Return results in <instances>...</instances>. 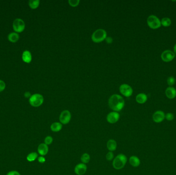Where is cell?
Listing matches in <instances>:
<instances>
[{
  "label": "cell",
  "mask_w": 176,
  "mask_h": 175,
  "mask_svg": "<svg viewBox=\"0 0 176 175\" xmlns=\"http://www.w3.org/2000/svg\"><path fill=\"white\" fill-rule=\"evenodd\" d=\"M80 160L82 161V163L86 164V163L89 162L90 160V156L88 153H84L82 156Z\"/></svg>",
  "instance_id": "24"
},
{
  "label": "cell",
  "mask_w": 176,
  "mask_h": 175,
  "mask_svg": "<svg viewBox=\"0 0 176 175\" xmlns=\"http://www.w3.org/2000/svg\"><path fill=\"white\" fill-rule=\"evenodd\" d=\"M148 26L151 29L156 30L161 27V21L156 15H149L147 20Z\"/></svg>",
  "instance_id": "5"
},
{
  "label": "cell",
  "mask_w": 176,
  "mask_h": 175,
  "mask_svg": "<svg viewBox=\"0 0 176 175\" xmlns=\"http://www.w3.org/2000/svg\"><path fill=\"white\" fill-rule=\"evenodd\" d=\"M165 94L169 99H174L176 97V89L173 87H169L165 91Z\"/></svg>",
  "instance_id": "14"
},
{
  "label": "cell",
  "mask_w": 176,
  "mask_h": 175,
  "mask_svg": "<svg viewBox=\"0 0 176 175\" xmlns=\"http://www.w3.org/2000/svg\"><path fill=\"white\" fill-rule=\"evenodd\" d=\"M174 52L175 54H176V44L175 45L174 47Z\"/></svg>",
  "instance_id": "34"
},
{
  "label": "cell",
  "mask_w": 176,
  "mask_h": 175,
  "mask_svg": "<svg viewBox=\"0 0 176 175\" xmlns=\"http://www.w3.org/2000/svg\"><path fill=\"white\" fill-rule=\"evenodd\" d=\"M44 101L43 97L41 94H35L32 95L29 99L30 104L35 107L41 106Z\"/></svg>",
  "instance_id": "4"
},
{
  "label": "cell",
  "mask_w": 176,
  "mask_h": 175,
  "mask_svg": "<svg viewBox=\"0 0 176 175\" xmlns=\"http://www.w3.org/2000/svg\"><path fill=\"white\" fill-rule=\"evenodd\" d=\"M175 57L174 52L170 50H166L162 52L161 59L164 62H169L171 61Z\"/></svg>",
  "instance_id": "9"
},
{
  "label": "cell",
  "mask_w": 176,
  "mask_h": 175,
  "mask_svg": "<svg viewBox=\"0 0 176 175\" xmlns=\"http://www.w3.org/2000/svg\"><path fill=\"white\" fill-rule=\"evenodd\" d=\"M6 175H21L20 173L16 170H11L7 173Z\"/></svg>",
  "instance_id": "31"
},
{
  "label": "cell",
  "mask_w": 176,
  "mask_h": 175,
  "mask_svg": "<svg viewBox=\"0 0 176 175\" xmlns=\"http://www.w3.org/2000/svg\"><path fill=\"white\" fill-rule=\"evenodd\" d=\"M114 158L113 153L112 152H109L106 155V159L108 161H111Z\"/></svg>",
  "instance_id": "28"
},
{
  "label": "cell",
  "mask_w": 176,
  "mask_h": 175,
  "mask_svg": "<svg viewBox=\"0 0 176 175\" xmlns=\"http://www.w3.org/2000/svg\"><path fill=\"white\" fill-rule=\"evenodd\" d=\"M107 148L110 152H114L117 150V143L116 141L113 139L109 140L107 143Z\"/></svg>",
  "instance_id": "16"
},
{
  "label": "cell",
  "mask_w": 176,
  "mask_h": 175,
  "mask_svg": "<svg viewBox=\"0 0 176 175\" xmlns=\"http://www.w3.org/2000/svg\"><path fill=\"white\" fill-rule=\"evenodd\" d=\"M165 118L169 121H171L174 118V115L171 113H168L165 115Z\"/></svg>",
  "instance_id": "30"
},
{
  "label": "cell",
  "mask_w": 176,
  "mask_h": 175,
  "mask_svg": "<svg viewBox=\"0 0 176 175\" xmlns=\"http://www.w3.org/2000/svg\"><path fill=\"white\" fill-rule=\"evenodd\" d=\"M38 152L41 156H44L49 152L48 146L45 143H41L38 147Z\"/></svg>",
  "instance_id": "13"
},
{
  "label": "cell",
  "mask_w": 176,
  "mask_h": 175,
  "mask_svg": "<svg viewBox=\"0 0 176 175\" xmlns=\"http://www.w3.org/2000/svg\"><path fill=\"white\" fill-rule=\"evenodd\" d=\"M38 154L36 152H32V153H30L27 156V161H28L29 162H32L34 161H35L37 158H38Z\"/></svg>",
  "instance_id": "23"
},
{
  "label": "cell",
  "mask_w": 176,
  "mask_h": 175,
  "mask_svg": "<svg viewBox=\"0 0 176 175\" xmlns=\"http://www.w3.org/2000/svg\"><path fill=\"white\" fill-rule=\"evenodd\" d=\"M80 2V0H69V5L72 6L73 7L77 6V5H78V4H79Z\"/></svg>",
  "instance_id": "27"
},
{
  "label": "cell",
  "mask_w": 176,
  "mask_h": 175,
  "mask_svg": "<svg viewBox=\"0 0 176 175\" xmlns=\"http://www.w3.org/2000/svg\"><path fill=\"white\" fill-rule=\"evenodd\" d=\"M107 37V32L102 29H98L95 31L92 35V41L95 43L102 42Z\"/></svg>",
  "instance_id": "3"
},
{
  "label": "cell",
  "mask_w": 176,
  "mask_h": 175,
  "mask_svg": "<svg viewBox=\"0 0 176 175\" xmlns=\"http://www.w3.org/2000/svg\"><path fill=\"white\" fill-rule=\"evenodd\" d=\"M120 93L126 97H130L133 93V89L129 85L126 84H122L119 87Z\"/></svg>",
  "instance_id": "8"
},
{
  "label": "cell",
  "mask_w": 176,
  "mask_h": 175,
  "mask_svg": "<svg viewBox=\"0 0 176 175\" xmlns=\"http://www.w3.org/2000/svg\"><path fill=\"white\" fill-rule=\"evenodd\" d=\"M53 141V139L51 136H48L46 137L45 139V144H47V145H50L51 144H52Z\"/></svg>",
  "instance_id": "26"
},
{
  "label": "cell",
  "mask_w": 176,
  "mask_h": 175,
  "mask_svg": "<svg viewBox=\"0 0 176 175\" xmlns=\"http://www.w3.org/2000/svg\"><path fill=\"white\" fill-rule=\"evenodd\" d=\"M161 23L164 27H169L171 25V21L169 17H164L161 21Z\"/></svg>",
  "instance_id": "22"
},
{
  "label": "cell",
  "mask_w": 176,
  "mask_h": 175,
  "mask_svg": "<svg viewBox=\"0 0 176 175\" xmlns=\"http://www.w3.org/2000/svg\"><path fill=\"white\" fill-rule=\"evenodd\" d=\"M127 161V158L126 156L123 154H119L114 158L112 165L115 169L119 170L124 168L126 164Z\"/></svg>",
  "instance_id": "2"
},
{
  "label": "cell",
  "mask_w": 176,
  "mask_h": 175,
  "mask_svg": "<svg viewBox=\"0 0 176 175\" xmlns=\"http://www.w3.org/2000/svg\"><path fill=\"white\" fill-rule=\"evenodd\" d=\"M120 115L119 113L116 111H112L108 114L107 116V120L109 123L114 124L117 123L119 120Z\"/></svg>",
  "instance_id": "10"
},
{
  "label": "cell",
  "mask_w": 176,
  "mask_h": 175,
  "mask_svg": "<svg viewBox=\"0 0 176 175\" xmlns=\"http://www.w3.org/2000/svg\"><path fill=\"white\" fill-rule=\"evenodd\" d=\"M175 79L174 78V77L173 76H170L168 78V79L167 80V84L169 85L171 87V86L174 85L175 83Z\"/></svg>",
  "instance_id": "25"
},
{
  "label": "cell",
  "mask_w": 176,
  "mask_h": 175,
  "mask_svg": "<svg viewBox=\"0 0 176 175\" xmlns=\"http://www.w3.org/2000/svg\"><path fill=\"white\" fill-rule=\"evenodd\" d=\"M129 163L134 167H138L140 164V160L138 157L132 156L129 158Z\"/></svg>",
  "instance_id": "20"
},
{
  "label": "cell",
  "mask_w": 176,
  "mask_h": 175,
  "mask_svg": "<svg viewBox=\"0 0 176 175\" xmlns=\"http://www.w3.org/2000/svg\"><path fill=\"white\" fill-rule=\"evenodd\" d=\"M71 119V113L67 110L61 112L59 116V121L62 124H67Z\"/></svg>",
  "instance_id": "7"
},
{
  "label": "cell",
  "mask_w": 176,
  "mask_h": 175,
  "mask_svg": "<svg viewBox=\"0 0 176 175\" xmlns=\"http://www.w3.org/2000/svg\"><path fill=\"white\" fill-rule=\"evenodd\" d=\"M23 61L26 63H30L32 60V56L30 52L28 50H25L23 52L22 56Z\"/></svg>",
  "instance_id": "15"
},
{
  "label": "cell",
  "mask_w": 176,
  "mask_h": 175,
  "mask_svg": "<svg viewBox=\"0 0 176 175\" xmlns=\"http://www.w3.org/2000/svg\"><path fill=\"white\" fill-rule=\"evenodd\" d=\"M6 87V84L4 82L0 80V93L2 91H4L5 90Z\"/></svg>",
  "instance_id": "29"
},
{
  "label": "cell",
  "mask_w": 176,
  "mask_h": 175,
  "mask_svg": "<svg viewBox=\"0 0 176 175\" xmlns=\"http://www.w3.org/2000/svg\"><path fill=\"white\" fill-rule=\"evenodd\" d=\"M136 100L138 103L144 104L147 100V96L146 94L141 93L136 96Z\"/></svg>",
  "instance_id": "18"
},
{
  "label": "cell",
  "mask_w": 176,
  "mask_h": 175,
  "mask_svg": "<svg viewBox=\"0 0 176 175\" xmlns=\"http://www.w3.org/2000/svg\"><path fill=\"white\" fill-rule=\"evenodd\" d=\"M31 96L32 95H31V94L30 92H26L24 94V96H25V98H30Z\"/></svg>",
  "instance_id": "33"
},
{
  "label": "cell",
  "mask_w": 176,
  "mask_h": 175,
  "mask_svg": "<svg viewBox=\"0 0 176 175\" xmlns=\"http://www.w3.org/2000/svg\"><path fill=\"white\" fill-rule=\"evenodd\" d=\"M165 118V113L163 111H156L153 115L152 118L154 121L156 123H160L163 121L164 119Z\"/></svg>",
  "instance_id": "12"
},
{
  "label": "cell",
  "mask_w": 176,
  "mask_h": 175,
  "mask_svg": "<svg viewBox=\"0 0 176 175\" xmlns=\"http://www.w3.org/2000/svg\"><path fill=\"white\" fill-rule=\"evenodd\" d=\"M87 170V165L84 163H79L75 167L74 172L77 175H83Z\"/></svg>",
  "instance_id": "11"
},
{
  "label": "cell",
  "mask_w": 176,
  "mask_h": 175,
  "mask_svg": "<svg viewBox=\"0 0 176 175\" xmlns=\"http://www.w3.org/2000/svg\"><path fill=\"white\" fill-rule=\"evenodd\" d=\"M8 40L11 43H16L19 40L20 37L19 34L16 32H11L8 36Z\"/></svg>",
  "instance_id": "17"
},
{
  "label": "cell",
  "mask_w": 176,
  "mask_h": 175,
  "mask_svg": "<svg viewBox=\"0 0 176 175\" xmlns=\"http://www.w3.org/2000/svg\"><path fill=\"white\" fill-rule=\"evenodd\" d=\"M40 4V1L39 0H30L28 2V5L30 8L32 9H37Z\"/></svg>",
  "instance_id": "21"
},
{
  "label": "cell",
  "mask_w": 176,
  "mask_h": 175,
  "mask_svg": "<svg viewBox=\"0 0 176 175\" xmlns=\"http://www.w3.org/2000/svg\"><path fill=\"white\" fill-rule=\"evenodd\" d=\"M110 109L114 111H121L125 106V101L122 97L119 95L114 94L112 95L108 101Z\"/></svg>",
  "instance_id": "1"
},
{
  "label": "cell",
  "mask_w": 176,
  "mask_h": 175,
  "mask_svg": "<svg viewBox=\"0 0 176 175\" xmlns=\"http://www.w3.org/2000/svg\"><path fill=\"white\" fill-rule=\"evenodd\" d=\"M38 160L41 163H43L45 162V159L43 156H40L38 158Z\"/></svg>",
  "instance_id": "32"
},
{
  "label": "cell",
  "mask_w": 176,
  "mask_h": 175,
  "mask_svg": "<svg viewBox=\"0 0 176 175\" xmlns=\"http://www.w3.org/2000/svg\"><path fill=\"white\" fill-rule=\"evenodd\" d=\"M13 27L15 32L17 33H21L23 32L25 30V22L21 19L18 18L13 21Z\"/></svg>",
  "instance_id": "6"
},
{
  "label": "cell",
  "mask_w": 176,
  "mask_h": 175,
  "mask_svg": "<svg viewBox=\"0 0 176 175\" xmlns=\"http://www.w3.org/2000/svg\"><path fill=\"white\" fill-rule=\"evenodd\" d=\"M50 128L53 132H58L62 129V124L60 122H56L52 124Z\"/></svg>",
  "instance_id": "19"
}]
</instances>
